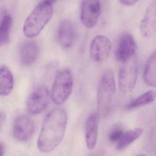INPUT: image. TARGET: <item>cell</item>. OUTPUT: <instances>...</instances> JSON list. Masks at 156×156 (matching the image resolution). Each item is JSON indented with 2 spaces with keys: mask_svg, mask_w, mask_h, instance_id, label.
<instances>
[{
  "mask_svg": "<svg viewBox=\"0 0 156 156\" xmlns=\"http://www.w3.org/2000/svg\"><path fill=\"white\" fill-rule=\"evenodd\" d=\"M143 132V130L141 128H136L124 132L117 143L116 147L117 150L122 151L127 148L142 135Z\"/></svg>",
  "mask_w": 156,
  "mask_h": 156,
  "instance_id": "cell-17",
  "label": "cell"
},
{
  "mask_svg": "<svg viewBox=\"0 0 156 156\" xmlns=\"http://www.w3.org/2000/svg\"><path fill=\"white\" fill-rule=\"evenodd\" d=\"M100 0H82L81 8V20L87 28H92L97 24L101 13Z\"/></svg>",
  "mask_w": 156,
  "mask_h": 156,
  "instance_id": "cell-9",
  "label": "cell"
},
{
  "mask_svg": "<svg viewBox=\"0 0 156 156\" xmlns=\"http://www.w3.org/2000/svg\"><path fill=\"white\" fill-rule=\"evenodd\" d=\"M76 36V29L71 22L65 20L59 24L58 29V39L63 47H71L75 42Z\"/></svg>",
  "mask_w": 156,
  "mask_h": 156,
  "instance_id": "cell-13",
  "label": "cell"
},
{
  "mask_svg": "<svg viewBox=\"0 0 156 156\" xmlns=\"http://www.w3.org/2000/svg\"><path fill=\"white\" fill-rule=\"evenodd\" d=\"M5 153V146L2 143H0V156H3Z\"/></svg>",
  "mask_w": 156,
  "mask_h": 156,
  "instance_id": "cell-23",
  "label": "cell"
},
{
  "mask_svg": "<svg viewBox=\"0 0 156 156\" xmlns=\"http://www.w3.org/2000/svg\"><path fill=\"white\" fill-rule=\"evenodd\" d=\"M137 44L132 34H122L119 38L115 51V56L119 62H124L134 56L137 50Z\"/></svg>",
  "mask_w": 156,
  "mask_h": 156,
  "instance_id": "cell-8",
  "label": "cell"
},
{
  "mask_svg": "<svg viewBox=\"0 0 156 156\" xmlns=\"http://www.w3.org/2000/svg\"><path fill=\"white\" fill-rule=\"evenodd\" d=\"M118 75V83L122 92H131L135 87L138 77V64L136 58H133L124 62Z\"/></svg>",
  "mask_w": 156,
  "mask_h": 156,
  "instance_id": "cell-5",
  "label": "cell"
},
{
  "mask_svg": "<svg viewBox=\"0 0 156 156\" xmlns=\"http://www.w3.org/2000/svg\"><path fill=\"white\" fill-rule=\"evenodd\" d=\"M6 119V115L3 112H0V131L2 129L3 125L4 124Z\"/></svg>",
  "mask_w": 156,
  "mask_h": 156,
  "instance_id": "cell-22",
  "label": "cell"
},
{
  "mask_svg": "<svg viewBox=\"0 0 156 156\" xmlns=\"http://www.w3.org/2000/svg\"><path fill=\"white\" fill-rule=\"evenodd\" d=\"M124 133L123 130L120 127H115L111 132L109 135V139L111 143H118Z\"/></svg>",
  "mask_w": 156,
  "mask_h": 156,
  "instance_id": "cell-20",
  "label": "cell"
},
{
  "mask_svg": "<svg viewBox=\"0 0 156 156\" xmlns=\"http://www.w3.org/2000/svg\"><path fill=\"white\" fill-rule=\"evenodd\" d=\"M144 79L147 85L156 88V50L150 56L146 64Z\"/></svg>",
  "mask_w": 156,
  "mask_h": 156,
  "instance_id": "cell-16",
  "label": "cell"
},
{
  "mask_svg": "<svg viewBox=\"0 0 156 156\" xmlns=\"http://www.w3.org/2000/svg\"><path fill=\"white\" fill-rule=\"evenodd\" d=\"M57 1V0H43V2L51 5L52 4L55 2Z\"/></svg>",
  "mask_w": 156,
  "mask_h": 156,
  "instance_id": "cell-24",
  "label": "cell"
},
{
  "mask_svg": "<svg viewBox=\"0 0 156 156\" xmlns=\"http://www.w3.org/2000/svg\"><path fill=\"white\" fill-rule=\"evenodd\" d=\"M74 85L73 74L69 69L59 71L55 78L52 88L51 99L56 105L63 104L72 93Z\"/></svg>",
  "mask_w": 156,
  "mask_h": 156,
  "instance_id": "cell-4",
  "label": "cell"
},
{
  "mask_svg": "<svg viewBox=\"0 0 156 156\" xmlns=\"http://www.w3.org/2000/svg\"><path fill=\"white\" fill-rule=\"evenodd\" d=\"M51 4L43 2L37 5L27 18L24 24V34L28 38L35 37L44 29L53 16Z\"/></svg>",
  "mask_w": 156,
  "mask_h": 156,
  "instance_id": "cell-2",
  "label": "cell"
},
{
  "mask_svg": "<svg viewBox=\"0 0 156 156\" xmlns=\"http://www.w3.org/2000/svg\"><path fill=\"white\" fill-rule=\"evenodd\" d=\"M12 25L11 16L9 15L5 16L0 24V46H3L9 43Z\"/></svg>",
  "mask_w": 156,
  "mask_h": 156,
  "instance_id": "cell-19",
  "label": "cell"
},
{
  "mask_svg": "<svg viewBox=\"0 0 156 156\" xmlns=\"http://www.w3.org/2000/svg\"><path fill=\"white\" fill-rule=\"evenodd\" d=\"M112 50L110 39L104 35H98L93 38L90 47V55L93 61L102 63L109 58Z\"/></svg>",
  "mask_w": 156,
  "mask_h": 156,
  "instance_id": "cell-7",
  "label": "cell"
},
{
  "mask_svg": "<svg viewBox=\"0 0 156 156\" xmlns=\"http://www.w3.org/2000/svg\"><path fill=\"white\" fill-rule=\"evenodd\" d=\"M140 31L144 38H150L156 34V4L150 5L141 20Z\"/></svg>",
  "mask_w": 156,
  "mask_h": 156,
  "instance_id": "cell-11",
  "label": "cell"
},
{
  "mask_svg": "<svg viewBox=\"0 0 156 156\" xmlns=\"http://www.w3.org/2000/svg\"><path fill=\"white\" fill-rule=\"evenodd\" d=\"M99 116L98 112L92 113L88 116L85 122V141L89 150H93L97 143Z\"/></svg>",
  "mask_w": 156,
  "mask_h": 156,
  "instance_id": "cell-12",
  "label": "cell"
},
{
  "mask_svg": "<svg viewBox=\"0 0 156 156\" xmlns=\"http://www.w3.org/2000/svg\"><path fill=\"white\" fill-rule=\"evenodd\" d=\"M156 99V92L154 90L148 91L130 102L126 105V108L128 110H133L140 108L153 102Z\"/></svg>",
  "mask_w": 156,
  "mask_h": 156,
  "instance_id": "cell-18",
  "label": "cell"
},
{
  "mask_svg": "<svg viewBox=\"0 0 156 156\" xmlns=\"http://www.w3.org/2000/svg\"><path fill=\"white\" fill-rule=\"evenodd\" d=\"M35 125L33 120L26 115L18 116L13 125L14 137L20 142L28 141L34 135Z\"/></svg>",
  "mask_w": 156,
  "mask_h": 156,
  "instance_id": "cell-10",
  "label": "cell"
},
{
  "mask_svg": "<svg viewBox=\"0 0 156 156\" xmlns=\"http://www.w3.org/2000/svg\"><path fill=\"white\" fill-rule=\"evenodd\" d=\"M50 94L47 87L41 85L36 88L27 101V109L31 114L36 115L43 112L48 106Z\"/></svg>",
  "mask_w": 156,
  "mask_h": 156,
  "instance_id": "cell-6",
  "label": "cell"
},
{
  "mask_svg": "<svg viewBox=\"0 0 156 156\" xmlns=\"http://www.w3.org/2000/svg\"><path fill=\"white\" fill-rule=\"evenodd\" d=\"M39 52V47L36 42L33 41L24 42L20 49L21 63L26 66L32 65L36 61Z\"/></svg>",
  "mask_w": 156,
  "mask_h": 156,
  "instance_id": "cell-14",
  "label": "cell"
},
{
  "mask_svg": "<svg viewBox=\"0 0 156 156\" xmlns=\"http://www.w3.org/2000/svg\"><path fill=\"white\" fill-rule=\"evenodd\" d=\"M68 123L66 112L62 108L49 111L44 118L37 147L44 153L54 151L64 138Z\"/></svg>",
  "mask_w": 156,
  "mask_h": 156,
  "instance_id": "cell-1",
  "label": "cell"
},
{
  "mask_svg": "<svg viewBox=\"0 0 156 156\" xmlns=\"http://www.w3.org/2000/svg\"><path fill=\"white\" fill-rule=\"evenodd\" d=\"M115 89L113 72L111 70H107L102 76L97 91V106L99 115L106 116L110 113Z\"/></svg>",
  "mask_w": 156,
  "mask_h": 156,
  "instance_id": "cell-3",
  "label": "cell"
},
{
  "mask_svg": "<svg viewBox=\"0 0 156 156\" xmlns=\"http://www.w3.org/2000/svg\"><path fill=\"white\" fill-rule=\"evenodd\" d=\"M119 2L125 5L131 6L135 4L138 0H119Z\"/></svg>",
  "mask_w": 156,
  "mask_h": 156,
  "instance_id": "cell-21",
  "label": "cell"
},
{
  "mask_svg": "<svg viewBox=\"0 0 156 156\" xmlns=\"http://www.w3.org/2000/svg\"><path fill=\"white\" fill-rule=\"evenodd\" d=\"M14 83L12 71L6 66L0 67V96L9 95L13 88Z\"/></svg>",
  "mask_w": 156,
  "mask_h": 156,
  "instance_id": "cell-15",
  "label": "cell"
}]
</instances>
